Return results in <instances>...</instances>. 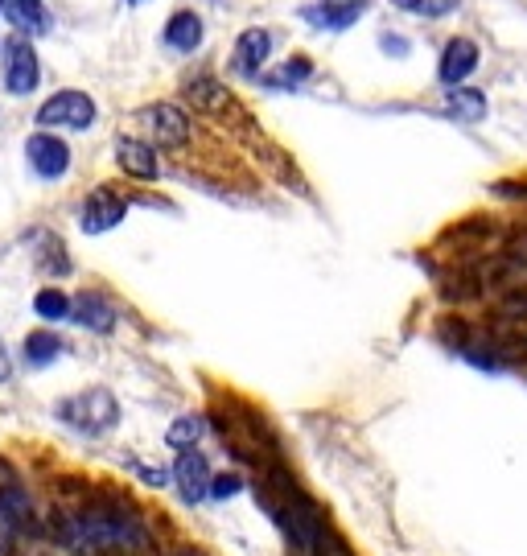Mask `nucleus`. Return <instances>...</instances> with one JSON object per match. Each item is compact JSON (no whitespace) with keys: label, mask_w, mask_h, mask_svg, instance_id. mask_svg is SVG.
<instances>
[{"label":"nucleus","mask_w":527,"mask_h":556,"mask_svg":"<svg viewBox=\"0 0 527 556\" xmlns=\"http://www.w3.org/2000/svg\"><path fill=\"white\" fill-rule=\"evenodd\" d=\"M66 540L79 552H103V556H124L136 548H149V536L140 528V519L120 507H91L75 515V524H66Z\"/></svg>","instance_id":"obj_1"},{"label":"nucleus","mask_w":527,"mask_h":556,"mask_svg":"<svg viewBox=\"0 0 527 556\" xmlns=\"http://www.w3.org/2000/svg\"><path fill=\"white\" fill-rule=\"evenodd\" d=\"M58 416L66 425H75L79 433H108L116 421H120V408L112 400V392L103 388H91V392H79L58 404Z\"/></svg>","instance_id":"obj_2"},{"label":"nucleus","mask_w":527,"mask_h":556,"mask_svg":"<svg viewBox=\"0 0 527 556\" xmlns=\"http://www.w3.org/2000/svg\"><path fill=\"white\" fill-rule=\"evenodd\" d=\"M38 124L46 128H70V132H87L95 124V103L83 91H58L54 99L42 103Z\"/></svg>","instance_id":"obj_3"},{"label":"nucleus","mask_w":527,"mask_h":556,"mask_svg":"<svg viewBox=\"0 0 527 556\" xmlns=\"http://www.w3.org/2000/svg\"><path fill=\"white\" fill-rule=\"evenodd\" d=\"M140 124H149V136L165 149H178L190 141V120L182 108H173V103H153V108L140 112Z\"/></svg>","instance_id":"obj_4"},{"label":"nucleus","mask_w":527,"mask_h":556,"mask_svg":"<svg viewBox=\"0 0 527 556\" xmlns=\"http://www.w3.org/2000/svg\"><path fill=\"white\" fill-rule=\"evenodd\" d=\"M38 79H42V66H38L33 46L21 42V38L9 42V50H5V87L13 95H29L33 87H38Z\"/></svg>","instance_id":"obj_5"},{"label":"nucleus","mask_w":527,"mask_h":556,"mask_svg":"<svg viewBox=\"0 0 527 556\" xmlns=\"http://www.w3.org/2000/svg\"><path fill=\"white\" fill-rule=\"evenodd\" d=\"M124 215H128V202H124L116 190L99 186V190L87 198V206H83V231H87V235L112 231V227H116Z\"/></svg>","instance_id":"obj_6"},{"label":"nucleus","mask_w":527,"mask_h":556,"mask_svg":"<svg viewBox=\"0 0 527 556\" xmlns=\"http://www.w3.org/2000/svg\"><path fill=\"white\" fill-rule=\"evenodd\" d=\"M25 153H29V165L38 169L42 178H62V173L70 169V149H66V141H58V136H50V132L29 136Z\"/></svg>","instance_id":"obj_7"},{"label":"nucleus","mask_w":527,"mask_h":556,"mask_svg":"<svg viewBox=\"0 0 527 556\" xmlns=\"http://www.w3.org/2000/svg\"><path fill=\"white\" fill-rule=\"evenodd\" d=\"M173 478H178L186 503H198L210 491V466H206V458L198 454V449H182L178 466H173Z\"/></svg>","instance_id":"obj_8"},{"label":"nucleus","mask_w":527,"mask_h":556,"mask_svg":"<svg viewBox=\"0 0 527 556\" xmlns=\"http://www.w3.org/2000/svg\"><path fill=\"white\" fill-rule=\"evenodd\" d=\"M116 165L124 169V173H132V178H157V153H153V145H145V141H136V136H120L116 141Z\"/></svg>","instance_id":"obj_9"},{"label":"nucleus","mask_w":527,"mask_h":556,"mask_svg":"<svg viewBox=\"0 0 527 556\" xmlns=\"http://www.w3.org/2000/svg\"><path fill=\"white\" fill-rule=\"evenodd\" d=\"M474 66H478V46L470 38H458V42H449L445 54H441V83L449 87H458L462 79L474 75Z\"/></svg>","instance_id":"obj_10"},{"label":"nucleus","mask_w":527,"mask_h":556,"mask_svg":"<svg viewBox=\"0 0 527 556\" xmlns=\"http://www.w3.org/2000/svg\"><path fill=\"white\" fill-rule=\"evenodd\" d=\"M70 318H75L83 330H99V334H108L116 326L112 305L99 293H79V301H70Z\"/></svg>","instance_id":"obj_11"},{"label":"nucleus","mask_w":527,"mask_h":556,"mask_svg":"<svg viewBox=\"0 0 527 556\" xmlns=\"http://www.w3.org/2000/svg\"><path fill=\"white\" fill-rule=\"evenodd\" d=\"M367 13V0H322L318 9H309V21H318L322 29H346Z\"/></svg>","instance_id":"obj_12"},{"label":"nucleus","mask_w":527,"mask_h":556,"mask_svg":"<svg viewBox=\"0 0 527 556\" xmlns=\"http://www.w3.org/2000/svg\"><path fill=\"white\" fill-rule=\"evenodd\" d=\"M268 54H272V38H268V29H248L239 38V46H235V66L243 75H256L260 66L268 62Z\"/></svg>","instance_id":"obj_13"},{"label":"nucleus","mask_w":527,"mask_h":556,"mask_svg":"<svg viewBox=\"0 0 527 556\" xmlns=\"http://www.w3.org/2000/svg\"><path fill=\"white\" fill-rule=\"evenodd\" d=\"M0 503H5V511L17 519V528H29V515H33L29 495H25V486L17 482V474L5 462H0Z\"/></svg>","instance_id":"obj_14"},{"label":"nucleus","mask_w":527,"mask_h":556,"mask_svg":"<svg viewBox=\"0 0 527 556\" xmlns=\"http://www.w3.org/2000/svg\"><path fill=\"white\" fill-rule=\"evenodd\" d=\"M165 42L173 46V50H198V42H202V17L198 13H173L169 17V25H165Z\"/></svg>","instance_id":"obj_15"},{"label":"nucleus","mask_w":527,"mask_h":556,"mask_svg":"<svg viewBox=\"0 0 527 556\" xmlns=\"http://www.w3.org/2000/svg\"><path fill=\"white\" fill-rule=\"evenodd\" d=\"M58 355H62V338H58V334L33 330V334L25 338V363H29V367H46V363H54Z\"/></svg>","instance_id":"obj_16"},{"label":"nucleus","mask_w":527,"mask_h":556,"mask_svg":"<svg viewBox=\"0 0 527 556\" xmlns=\"http://www.w3.org/2000/svg\"><path fill=\"white\" fill-rule=\"evenodd\" d=\"M5 17H9L13 29H21V33H33V29L46 25V13H42L38 0H5Z\"/></svg>","instance_id":"obj_17"},{"label":"nucleus","mask_w":527,"mask_h":556,"mask_svg":"<svg viewBox=\"0 0 527 556\" xmlns=\"http://www.w3.org/2000/svg\"><path fill=\"white\" fill-rule=\"evenodd\" d=\"M449 112L453 116H462V120H482L486 116V99H482V91H470V87H453V95H449Z\"/></svg>","instance_id":"obj_18"},{"label":"nucleus","mask_w":527,"mask_h":556,"mask_svg":"<svg viewBox=\"0 0 527 556\" xmlns=\"http://www.w3.org/2000/svg\"><path fill=\"white\" fill-rule=\"evenodd\" d=\"M190 99H194V108H202V112H223L227 108V91L215 79H194L190 83Z\"/></svg>","instance_id":"obj_19"},{"label":"nucleus","mask_w":527,"mask_h":556,"mask_svg":"<svg viewBox=\"0 0 527 556\" xmlns=\"http://www.w3.org/2000/svg\"><path fill=\"white\" fill-rule=\"evenodd\" d=\"M33 309H38V318H46V322H62V318H70V297L62 289H42L33 297Z\"/></svg>","instance_id":"obj_20"},{"label":"nucleus","mask_w":527,"mask_h":556,"mask_svg":"<svg viewBox=\"0 0 527 556\" xmlns=\"http://www.w3.org/2000/svg\"><path fill=\"white\" fill-rule=\"evenodd\" d=\"M198 437H202V416H178V421L169 425V433H165V441L173 449H194Z\"/></svg>","instance_id":"obj_21"},{"label":"nucleus","mask_w":527,"mask_h":556,"mask_svg":"<svg viewBox=\"0 0 527 556\" xmlns=\"http://www.w3.org/2000/svg\"><path fill=\"white\" fill-rule=\"evenodd\" d=\"M400 9H408V13H425V17H441V13H449L458 0H396Z\"/></svg>","instance_id":"obj_22"},{"label":"nucleus","mask_w":527,"mask_h":556,"mask_svg":"<svg viewBox=\"0 0 527 556\" xmlns=\"http://www.w3.org/2000/svg\"><path fill=\"white\" fill-rule=\"evenodd\" d=\"M17 519L5 511V503H0V556H9L13 552V540H17Z\"/></svg>","instance_id":"obj_23"},{"label":"nucleus","mask_w":527,"mask_h":556,"mask_svg":"<svg viewBox=\"0 0 527 556\" xmlns=\"http://www.w3.org/2000/svg\"><path fill=\"white\" fill-rule=\"evenodd\" d=\"M239 491V478L235 474H219V478H210V491L206 495H215V499H231Z\"/></svg>","instance_id":"obj_24"},{"label":"nucleus","mask_w":527,"mask_h":556,"mask_svg":"<svg viewBox=\"0 0 527 556\" xmlns=\"http://www.w3.org/2000/svg\"><path fill=\"white\" fill-rule=\"evenodd\" d=\"M13 375V363H9V351H5V342H0V384Z\"/></svg>","instance_id":"obj_25"},{"label":"nucleus","mask_w":527,"mask_h":556,"mask_svg":"<svg viewBox=\"0 0 527 556\" xmlns=\"http://www.w3.org/2000/svg\"><path fill=\"white\" fill-rule=\"evenodd\" d=\"M140 474H145V482H149V486H165V478H169L165 470H140Z\"/></svg>","instance_id":"obj_26"},{"label":"nucleus","mask_w":527,"mask_h":556,"mask_svg":"<svg viewBox=\"0 0 527 556\" xmlns=\"http://www.w3.org/2000/svg\"><path fill=\"white\" fill-rule=\"evenodd\" d=\"M0 13H5V0H0Z\"/></svg>","instance_id":"obj_27"},{"label":"nucleus","mask_w":527,"mask_h":556,"mask_svg":"<svg viewBox=\"0 0 527 556\" xmlns=\"http://www.w3.org/2000/svg\"><path fill=\"white\" fill-rule=\"evenodd\" d=\"M132 5H140V0H132Z\"/></svg>","instance_id":"obj_28"},{"label":"nucleus","mask_w":527,"mask_h":556,"mask_svg":"<svg viewBox=\"0 0 527 556\" xmlns=\"http://www.w3.org/2000/svg\"><path fill=\"white\" fill-rule=\"evenodd\" d=\"M186 556H190V552H186Z\"/></svg>","instance_id":"obj_29"}]
</instances>
